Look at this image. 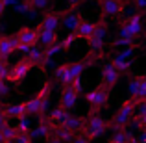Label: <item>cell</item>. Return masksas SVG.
<instances>
[{"label": "cell", "mask_w": 146, "mask_h": 143, "mask_svg": "<svg viewBox=\"0 0 146 143\" xmlns=\"http://www.w3.org/2000/svg\"><path fill=\"white\" fill-rule=\"evenodd\" d=\"M26 60L30 61L32 65H43V61H44V48L43 47H39V45H33L32 48H30V52L26 54Z\"/></svg>", "instance_id": "obj_20"}, {"label": "cell", "mask_w": 146, "mask_h": 143, "mask_svg": "<svg viewBox=\"0 0 146 143\" xmlns=\"http://www.w3.org/2000/svg\"><path fill=\"white\" fill-rule=\"evenodd\" d=\"M143 13L137 11L135 15L128 17L124 22L120 24V30H118V36L120 37H128V39H137V37L143 34Z\"/></svg>", "instance_id": "obj_4"}, {"label": "cell", "mask_w": 146, "mask_h": 143, "mask_svg": "<svg viewBox=\"0 0 146 143\" xmlns=\"http://www.w3.org/2000/svg\"><path fill=\"white\" fill-rule=\"evenodd\" d=\"M32 67H33V65L30 63L26 58H22L19 63H15L13 67L9 69V76H7V80H11V82H15V84L21 82V80H24L26 75L32 71Z\"/></svg>", "instance_id": "obj_10"}, {"label": "cell", "mask_w": 146, "mask_h": 143, "mask_svg": "<svg viewBox=\"0 0 146 143\" xmlns=\"http://www.w3.org/2000/svg\"><path fill=\"white\" fill-rule=\"evenodd\" d=\"M30 6L33 7V9L41 11V9H46V7L50 6V0H28Z\"/></svg>", "instance_id": "obj_30"}, {"label": "cell", "mask_w": 146, "mask_h": 143, "mask_svg": "<svg viewBox=\"0 0 146 143\" xmlns=\"http://www.w3.org/2000/svg\"><path fill=\"white\" fill-rule=\"evenodd\" d=\"M7 119H9V117H7V115L4 113L2 110H0V130H2L4 126H7V125H9V123H7Z\"/></svg>", "instance_id": "obj_38"}, {"label": "cell", "mask_w": 146, "mask_h": 143, "mask_svg": "<svg viewBox=\"0 0 146 143\" xmlns=\"http://www.w3.org/2000/svg\"><path fill=\"white\" fill-rule=\"evenodd\" d=\"M128 93H129V99L135 104L139 102V100L146 99V75H137L135 78L129 82Z\"/></svg>", "instance_id": "obj_7"}, {"label": "cell", "mask_w": 146, "mask_h": 143, "mask_svg": "<svg viewBox=\"0 0 146 143\" xmlns=\"http://www.w3.org/2000/svg\"><path fill=\"white\" fill-rule=\"evenodd\" d=\"M33 140L30 138V132H21L17 138H15V141L13 143H32Z\"/></svg>", "instance_id": "obj_33"}, {"label": "cell", "mask_w": 146, "mask_h": 143, "mask_svg": "<svg viewBox=\"0 0 146 143\" xmlns=\"http://www.w3.org/2000/svg\"><path fill=\"white\" fill-rule=\"evenodd\" d=\"M9 63H7V60H0V80H7V76H9Z\"/></svg>", "instance_id": "obj_31"}, {"label": "cell", "mask_w": 146, "mask_h": 143, "mask_svg": "<svg viewBox=\"0 0 146 143\" xmlns=\"http://www.w3.org/2000/svg\"><path fill=\"white\" fill-rule=\"evenodd\" d=\"M126 143H139V141H137V138H133L131 134H129V136H128V141H126Z\"/></svg>", "instance_id": "obj_44"}, {"label": "cell", "mask_w": 146, "mask_h": 143, "mask_svg": "<svg viewBox=\"0 0 146 143\" xmlns=\"http://www.w3.org/2000/svg\"><path fill=\"white\" fill-rule=\"evenodd\" d=\"M67 86H68V84H67ZM70 86H72V87H74V89H76V91L80 93V91L83 89V78H82V76H78V78H74V80L70 82Z\"/></svg>", "instance_id": "obj_35"}, {"label": "cell", "mask_w": 146, "mask_h": 143, "mask_svg": "<svg viewBox=\"0 0 146 143\" xmlns=\"http://www.w3.org/2000/svg\"><path fill=\"white\" fill-rule=\"evenodd\" d=\"M94 28H96V24H94V22L85 21V19H83V21L80 22V26L76 28L74 34H76V37H78V39H87V41H89L91 36H93V32H94Z\"/></svg>", "instance_id": "obj_19"}, {"label": "cell", "mask_w": 146, "mask_h": 143, "mask_svg": "<svg viewBox=\"0 0 146 143\" xmlns=\"http://www.w3.org/2000/svg\"><path fill=\"white\" fill-rule=\"evenodd\" d=\"M106 37H107V24L102 19V21L96 24V28H94L93 36H91V39H89L91 56H94V58L102 56V50H104V47H106Z\"/></svg>", "instance_id": "obj_5"}, {"label": "cell", "mask_w": 146, "mask_h": 143, "mask_svg": "<svg viewBox=\"0 0 146 143\" xmlns=\"http://www.w3.org/2000/svg\"><path fill=\"white\" fill-rule=\"evenodd\" d=\"M2 111L11 119H22L26 117V102H13V104H7V106L2 108Z\"/></svg>", "instance_id": "obj_18"}, {"label": "cell", "mask_w": 146, "mask_h": 143, "mask_svg": "<svg viewBox=\"0 0 146 143\" xmlns=\"http://www.w3.org/2000/svg\"><path fill=\"white\" fill-rule=\"evenodd\" d=\"M85 100L91 104V111H89V115L98 113L100 108H106V106H107V102H109V89H106V87L98 86V87H94L93 91H89V93L85 95Z\"/></svg>", "instance_id": "obj_6"}, {"label": "cell", "mask_w": 146, "mask_h": 143, "mask_svg": "<svg viewBox=\"0 0 146 143\" xmlns=\"http://www.w3.org/2000/svg\"><path fill=\"white\" fill-rule=\"evenodd\" d=\"M76 39H78V37H76V34H74V32L68 34V36L65 37L63 41H59V43H61V48H63V50H68V48L72 47V45L76 43Z\"/></svg>", "instance_id": "obj_29"}, {"label": "cell", "mask_w": 146, "mask_h": 143, "mask_svg": "<svg viewBox=\"0 0 146 143\" xmlns=\"http://www.w3.org/2000/svg\"><path fill=\"white\" fill-rule=\"evenodd\" d=\"M131 125L135 126L139 132H143V130H146V115H133L131 119Z\"/></svg>", "instance_id": "obj_27"}, {"label": "cell", "mask_w": 146, "mask_h": 143, "mask_svg": "<svg viewBox=\"0 0 146 143\" xmlns=\"http://www.w3.org/2000/svg\"><path fill=\"white\" fill-rule=\"evenodd\" d=\"M67 2H68V6H70V9H74V7L78 6V4L82 2V0H67Z\"/></svg>", "instance_id": "obj_42"}, {"label": "cell", "mask_w": 146, "mask_h": 143, "mask_svg": "<svg viewBox=\"0 0 146 143\" xmlns=\"http://www.w3.org/2000/svg\"><path fill=\"white\" fill-rule=\"evenodd\" d=\"M133 115H135V102H133L131 99H128L120 104L118 111L115 113V117L109 121V128L113 130V132H117V130H126V126L131 123Z\"/></svg>", "instance_id": "obj_1"}, {"label": "cell", "mask_w": 146, "mask_h": 143, "mask_svg": "<svg viewBox=\"0 0 146 143\" xmlns=\"http://www.w3.org/2000/svg\"><path fill=\"white\" fill-rule=\"evenodd\" d=\"M68 115H70V113H68V110H65V108L57 106L56 110H52V111H50L48 119H50V121H52L54 125L57 126V125H63V121H65V119L68 117Z\"/></svg>", "instance_id": "obj_23"}, {"label": "cell", "mask_w": 146, "mask_h": 143, "mask_svg": "<svg viewBox=\"0 0 146 143\" xmlns=\"http://www.w3.org/2000/svg\"><path fill=\"white\" fill-rule=\"evenodd\" d=\"M70 143H91V140L85 136V134H76L74 140H72Z\"/></svg>", "instance_id": "obj_36"}, {"label": "cell", "mask_w": 146, "mask_h": 143, "mask_svg": "<svg viewBox=\"0 0 146 143\" xmlns=\"http://www.w3.org/2000/svg\"><path fill=\"white\" fill-rule=\"evenodd\" d=\"M48 143H61V141L56 140V138H48Z\"/></svg>", "instance_id": "obj_45"}, {"label": "cell", "mask_w": 146, "mask_h": 143, "mask_svg": "<svg viewBox=\"0 0 146 143\" xmlns=\"http://www.w3.org/2000/svg\"><path fill=\"white\" fill-rule=\"evenodd\" d=\"M128 136H129L128 130H117L113 134V138L109 140V143H126L128 141Z\"/></svg>", "instance_id": "obj_26"}, {"label": "cell", "mask_w": 146, "mask_h": 143, "mask_svg": "<svg viewBox=\"0 0 146 143\" xmlns=\"http://www.w3.org/2000/svg\"><path fill=\"white\" fill-rule=\"evenodd\" d=\"M15 128H17L19 134H21V132H30V121H28V117L19 119V125L15 126Z\"/></svg>", "instance_id": "obj_32"}, {"label": "cell", "mask_w": 146, "mask_h": 143, "mask_svg": "<svg viewBox=\"0 0 146 143\" xmlns=\"http://www.w3.org/2000/svg\"><path fill=\"white\" fill-rule=\"evenodd\" d=\"M135 6L139 13H146V0H135Z\"/></svg>", "instance_id": "obj_37"}, {"label": "cell", "mask_w": 146, "mask_h": 143, "mask_svg": "<svg viewBox=\"0 0 146 143\" xmlns=\"http://www.w3.org/2000/svg\"><path fill=\"white\" fill-rule=\"evenodd\" d=\"M0 110H2V102H0Z\"/></svg>", "instance_id": "obj_48"}, {"label": "cell", "mask_w": 146, "mask_h": 143, "mask_svg": "<svg viewBox=\"0 0 146 143\" xmlns=\"http://www.w3.org/2000/svg\"><path fill=\"white\" fill-rule=\"evenodd\" d=\"M100 9H102V19L106 21L109 17L120 15L122 9H124V2L122 0H102L100 2Z\"/></svg>", "instance_id": "obj_12"}, {"label": "cell", "mask_w": 146, "mask_h": 143, "mask_svg": "<svg viewBox=\"0 0 146 143\" xmlns=\"http://www.w3.org/2000/svg\"><path fill=\"white\" fill-rule=\"evenodd\" d=\"M61 24H63V28L67 30L68 34H72V32H76V28L80 26V22L83 21V17H82V13L80 11H74V9H68L65 15H61Z\"/></svg>", "instance_id": "obj_14"}, {"label": "cell", "mask_w": 146, "mask_h": 143, "mask_svg": "<svg viewBox=\"0 0 146 143\" xmlns=\"http://www.w3.org/2000/svg\"><path fill=\"white\" fill-rule=\"evenodd\" d=\"M30 48H32L30 45H19V47H17V50H19V52L22 54V56H26V54L30 52Z\"/></svg>", "instance_id": "obj_39"}, {"label": "cell", "mask_w": 146, "mask_h": 143, "mask_svg": "<svg viewBox=\"0 0 146 143\" xmlns=\"http://www.w3.org/2000/svg\"><path fill=\"white\" fill-rule=\"evenodd\" d=\"M74 136H76V134H72L70 130H67L65 126L57 125V126H54L52 136H50V138H56V140H59L61 143H70L72 140H74Z\"/></svg>", "instance_id": "obj_22"}, {"label": "cell", "mask_w": 146, "mask_h": 143, "mask_svg": "<svg viewBox=\"0 0 146 143\" xmlns=\"http://www.w3.org/2000/svg\"><path fill=\"white\" fill-rule=\"evenodd\" d=\"M6 93H7V86L4 84V80H0V97L6 95Z\"/></svg>", "instance_id": "obj_40"}, {"label": "cell", "mask_w": 146, "mask_h": 143, "mask_svg": "<svg viewBox=\"0 0 146 143\" xmlns=\"http://www.w3.org/2000/svg\"><path fill=\"white\" fill-rule=\"evenodd\" d=\"M135 115H146V99L135 104Z\"/></svg>", "instance_id": "obj_34"}, {"label": "cell", "mask_w": 146, "mask_h": 143, "mask_svg": "<svg viewBox=\"0 0 146 143\" xmlns=\"http://www.w3.org/2000/svg\"><path fill=\"white\" fill-rule=\"evenodd\" d=\"M50 89H52V82H46L43 86V89L39 91L33 99L26 100V113L28 115H44V110L48 106V97H50Z\"/></svg>", "instance_id": "obj_2"}, {"label": "cell", "mask_w": 146, "mask_h": 143, "mask_svg": "<svg viewBox=\"0 0 146 143\" xmlns=\"http://www.w3.org/2000/svg\"><path fill=\"white\" fill-rule=\"evenodd\" d=\"M78 95L80 93L70 86V84H68V86H65L63 91H61V97H59L61 108H65V110H72V108L76 106V102H78Z\"/></svg>", "instance_id": "obj_15"}, {"label": "cell", "mask_w": 146, "mask_h": 143, "mask_svg": "<svg viewBox=\"0 0 146 143\" xmlns=\"http://www.w3.org/2000/svg\"><path fill=\"white\" fill-rule=\"evenodd\" d=\"M54 126H56V125L50 121L46 115H41V117H39V125H37L33 130H30V138H32V140H43V138H50V136H52Z\"/></svg>", "instance_id": "obj_9"}, {"label": "cell", "mask_w": 146, "mask_h": 143, "mask_svg": "<svg viewBox=\"0 0 146 143\" xmlns=\"http://www.w3.org/2000/svg\"><path fill=\"white\" fill-rule=\"evenodd\" d=\"M19 41L15 36H0V60H7L11 54L17 50Z\"/></svg>", "instance_id": "obj_13"}, {"label": "cell", "mask_w": 146, "mask_h": 143, "mask_svg": "<svg viewBox=\"0 0 146 143\" xmlns=\"http://www.w3.org/2000/svg\"><path fill=\"white\" fill-rule=\"evenodd\" d=\"M37 30H39V37H37V43H41V47H48V45H54L57 43V32H50V30H43L37 26Z\"/></svg>", "instance_id": "obj_21"}, {"label": "cell", "mask_w": 146, "mask_h": 143, "mask_svg": "<svg viewBox=\"0 0 146 143\" xmlns=\"http://www.w3.org/2000/svg\"><path fill=\"white\" fill-rule=\"evenodd\" d=\"M59 24H61V13H57V11H50V13H46L43 19H41L39 28L50 30V32H57Z\"/></svg>", "instance_id": "obj_16"}, {"label": "cell", "mask_w": 146, "mask_h": 143, "mask_svg": "<svg viewBox=\"0 0 146 143\" xmlns=\"http://www.w3.org/2000/svg\"><path fill=\"white\" fill-rule=\"evenodd\" d=\"M118 80H120V73L115 69V65L111 63V61H107V63L104 65L102 73H100V86L111 91V87L117 86Z\"/></svg>", "instance_id": "obj_8"}, {"label": "cell", "mask_w": 146, "mask_h": 143, "mask_svg": "<svg viewBox=\"0 0 146 143\" xmlns=\"http://www.w3.org/2000/svg\"><path fill=\"white\" fill-rule=\"evenodd\" d=\"M15 37H17L19 45H30V47H33V45H37L39 30L32 28V26H21L19 32L15 34Z\"/></svg>", "instance_id": "obj_11"}, {"label": "cell", "mask_w": 146, "mask_h": 143, "mask_svg": "<svg viewBox=\"0 0 146 143\" xmlns=\"http://www.w3.org/2000/svg\"><path fill=\"white\" fill-rule=\"evenodd\" d=\"M2 134H4V138H6V141H15V138L19 136L17 128H15V126H9V125L2 128Z\"/></svg>", "instance_id": "obj_28"}, {"label": "cell", "mask_w": 146, "mask_h": 143, "mask_svg": "<svg viewBox=\"0 0 146 143\" xmlns=\"http://www.w3.org/2000/svg\"><path fill=\"white\" fill-rule=\"evenodd\" d=\"M137 141H139V143H146V130H143V132L139 134V138H137Z\"/></svg>", "instance_id": "obj_41"}, {"label": "cell", "mask_w": 146, "mask_h": 143, "mask_svg": "<svg viewBox=\"0 0 146 143\" xmlns=\"http://www.w3.org/2000/svg\"><path fill=\"white\" fill-rule=\"evenodd\" d=\"M94 2H98V4H100V2H102V0H94Z\"/></svg>", "instance_id": "obj_47"}, {"label": "cell", "mask_w": 146, "mask_h": 143, "mask_svg": "<svg viewBox=\"0 0 146 143\" xmlns=\"http://www.w3.org/2000/svg\"><path fill=\"white\" fill-rule=\"evenodd\" d=\"M133 45H137L135 39H128V37H120V36L111 41V47L113 48H117V47H133Z\"/></svg>", "instance_id": "obj_25"}, {"label": "cell", "mask_w": 146, "mask_h": 143, "mask_svg": "<svg viewBox=\"0 0 146 143\" xmlns=\"http://www.w3.org/2000/svg\"><path fill=\"white\" fill-rule=\"evenodd\" d=\"M139 45H133V47H128L126 50H122L120 54H117V56L113 58V61H131L133 60V54H135V50Z\"/></svg>", "instance_id": "obj_24"}, {"label": "cell", "mask_w": 146, "mask_h": 143, "mask_svg": "<svg viewBox=\"0 0 146 143\" xmlns=\"http://www.w3.org/2000/svg\"><path fill=\"white\" fill-rule=\"evenodd\" d=\"M67 130H70L72 134H82L83 128H85V117H78V115H68L63 121V125Z\"/></svg>", "instance_id": "obj_17"}, {"label": "cell", "mask_w": 146, "mask_h": 143, "mask_svg": "<svg viewBox=\"0 0 146 143\" xmlns=\"http://www.w3.org/2000/svg\"><path fill=\"white\" fill-rule=\"evenodd\" d=\"M4 9H6V4H4V0H0V17L4 15Z\"/></svg>", "instance_id": "obj_43"}, {"label": "cell", "mask_w": 146, "mask_h": 143, "mask_svg": "<svg viewBox=\"0 0 146 143\" xmlns=\"http://www.w3.org/2000/svg\"><path fill=\"white\" fill-rule=\"evenodd\" d=\"M107 130H109V121L98 113H93L85 119V128H83L82 134H85L89 140H96V138L104 136Z\"/></svg>", "instance_id": "obj_3"}, {"label": "cell", "mask_w": 146, "mask_h": 143, "mask_svg": "<svg viewBox=\"0 0 146 143\" xmlns=\"http://www.w3.org/2000/svg\"><path fill=\"white\" fill-rule=\"evenodd\" d=\"M6 141V138H4V134H2V130H0V143H4Z\"/></svg>", "instance_id": "obj_46"}]
</instances>
